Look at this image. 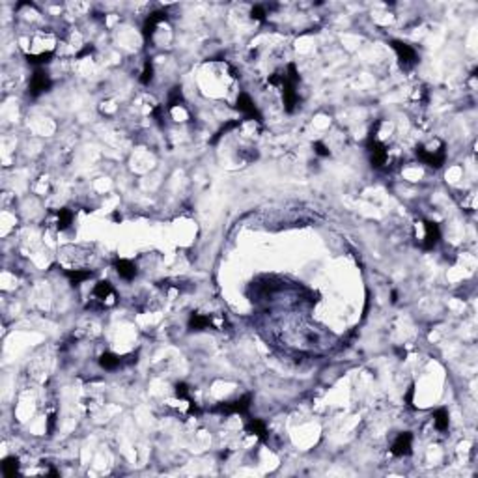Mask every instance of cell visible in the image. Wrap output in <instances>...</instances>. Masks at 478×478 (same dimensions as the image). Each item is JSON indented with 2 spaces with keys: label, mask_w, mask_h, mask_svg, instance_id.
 <instances>
[{
  "label": "cell",
  "mask_w": 478,
  "mask_h": 478,
  "mask_svg": "<svg viewBox=\"0 0 478 478\" xmlns=\"http://www.w3.org/2000/svg\"><path fill=\"white\" fill-rule=\"evenodd\" d=\"M446 148L445 144L441 142V148L439 150H426L424 146H419L417 148V157L422 161L424 164H428V166H432V168H441L443 164H445V159H446Z\"/></svg>",
  "instance_id": "cell-1"
},
{
  "label": "cell",
  "mask_w": 478,
  "mask_h": 478,
  "mask_svg": "<svg viewBox=\"0 0 478 478\" xmlns=\"http://www.w3.org/2000/svg\"><path fill=\"white\" fill-rule=\"evenodd\" d=\"M250 402H252V394H245V396L234 400V402L219 404L217 407H213V411L223 413V415H245V413L249 411Z\"/></svg>",
  "instance_id": "cell-2"
},
{
  "label": "cell",
  "mask_w": 478,
  "mask_h": 478,
  "mask_svg": "<svg viewBox=\"0 0 478 478\" xmlns=\"http://www.w3.org/2000/svg\"><path fill=\"white\" fill-rule=\"evenodd\" d=\"M366 148H368V151H370V163H372V166L373 168H381V166L387 163L389 153H387L385 146L381 144V142H377V138H375V133L373 131L368 135Z\"/></svg>",
  "instance_id": "cell-3"
},
{
  "label": "cell",
  "mask_w": 478,
  "mask_h": 478,
  "mask_svg": "<svg viewBox=\"0 0 478 478\" xmlns=\"http://www.w3.org/2000/svg\"><path fill=\"white\" fill-rule=\"evenodd\" d=\"M391 47H393L394 51H396V54H398V62L400 66L404 67V69H411L415 64H417V60H419V54H417V51L413 49L411 45H407V43H402V41H396L393 40L391 41Z\"/></svg>",
  "instance_id": "cell-4"
},
{
  "label": "cell",
  "mask_w": 478,
  "mask_h": 478,
  "mask_svg": "<svg viewBox=\"0 0 478 478\" xmlns=\"http://www.w3.org/2000/svg\"><path fill=\"white\" fill-rule=\"evenodd\" d=\"M51 86H53V80H51V77L47 75L41 67H38L36 71H34L32 79H30V84H28V93L32 95V98H38V95H41L43 92H49L51 90Z\"/></svg>",
  "instance_id": "cell-5"
},
{
  "label": "cell",
  "mask_w": 478,
  "mask_h": 478,
  "mask_svg": "<svg viewBox=\"0 0 478 478\" xmlns=\"http://www.w3.org/2000/svg\"><path fill=\"white\" fill-rule=\"evenodd\" d=\"M236 109L239 112H241L243 116L247 120H256V122H262V114H260V111L256 109L254 101L250 99L249 93L241 92L239 95H237V101H236Z\"/></svg>",
  "instance_id": "cell-6"
},
{
  "label": "cell",
  "mask_w": 478,
  "mask_h": 478,
  "mask_svg": "<svg viewBox=\"0 0 478 478\" xmlns=\"http://www.w3.org/2000/svg\"><path fill=\"white\" fill-rule=\"evenodd\" d=\"M411 448H413V433L404 432L394 439L391 452H393L394 456H398V458H404V456H409V454H411Z\"/></svg>",
  "instance_id": "cell-7"
},
{
  "label": "cell",
  "mask_w": 478,
  "mask_h": 478,
  "mask_svg": "<svg viewBox=\"0 0 478 478\" xmlns=\"http://www.w3.org/2000/svg\"><path fill=\"white\" fill-rule=\"evenodd\" d=\"M424 230H426V236H424V243L422 247L424 250H432L439 241H441V228H439L437 223H432V221H424Z\"/></svg>",
  "instance_id": "cell-8"
},
{
  "label": "cell",
  "mask_w": 478,
  "mask_h": 478,
  "mask_svg": "<svg viewBox=\"0 0 478 478\" xmlns=\"http://www.w3.org/2000/svg\"><path fill=\"white\" fill-rule=\"evenodd\" d=\"M280 88H282V99H284V109L288 112H294V109L297 107V103H299V95L295 92V84L286 79L282 82Z\"/></svg>",
  "instance_id": "cell-9"
},
{
  "label": "cell",
  "mask_w": 478,
  "mask_h": 478,
  "mask_svg": "<svg viewBox=\"0 0 478 478\" xmlns=\"http://www.w3.org/2000/svg\"><path fill=\"white\" fill-rule=\"evenodd\" d=\"M168 19V15H166V12H155V14H151L148 19L144 21V27H142V36H144V40H150L151 36H153V32H155V27H157L159 23H163V21Z\"/></svg>",
  "instance_id": "cell-10"
},
{
  "label": "cell",
  "mask_w": 478,
  "mask_h": 478,
  "mask_svg": "<svg viewBox=\"0 0 478 478\" xmlns=\"http://www.w3.org/2000/svg\"><path fill=\"white\" fill-rule=\"evenodd\" d=\"M114 267H116V273H118L122 278L125 280H133L137 276V265L131 262V260H125V258H118L114 262Z\"/></svg>",
  "instance_id": "cell-11"
},
{
  "label": "cell",
  "mask_w": 478,
  "mask_h": 478,
  "mask_svg": "<svg viewBox=\"0 0 478 478\" xmlns=\"http://www.w3.org/2000/svg\"><path fill=\"white\" fill-rule=\"evenodd\" d=\"M245 430H247L249 433H252V435H256V437H260L263 443H267L269 432H267V426H265V422H263V420L252 419L249 424L245 426Z\"/></svg>",
  "instance_id": "cell-12"
},
{
  "label": "cell",
  "mask_w": 478,
  "mask_h": 478,
  "mask_svg": "<svg viewBox=\"0 0 478 478\" xmlns=\"http://www.w3.org/2000/svg\"><path fill=\"white\" fill-rule=\"evenodd\" d=\"M92 294L98 301H105V299H109V297L114 295V288H112V284L109 280H99L98 284L93 286Z\"/></svg>",
  "instance_id": "cell-13"
},
{
  "label": "cell",
  "mask_w": 478,
  "mask_h": 478,
  "mask_svg": "<svg viewBox=\"0 0 478 478\" xmlns=\"http://www.w3.org/2000/svg\"><path fill=\"white\" fill-rule=\"evenodd\" d=\"M64 275L71 280L73 286H77V284H80V282L88 280V278H92V271H88V269H66L64 271Z\"/></svg>",
  "instance_id": "cell-14"
},
{
  "label": "cell",
  "mask_w": 478,
  "mask_h": 478,
  "mask_svg": "<svg viewBox=\"0 0 478 478\" xmlns=\"http://www.w3.org/2000/svg\"><path fill=\"white\" fill-rule=\"evenodd\" d=\"M122 364V359L118 355L111 353V351H105V353L99 357V366L105 368V370H116V368Z\"/></svg>",
  "instance_id": "cell-15"
},
{
  "label": "cell",
  "mask_w": 478,
  "mask_h": 478,
  "mask_svg": "<svg viewBox=\"0 0 478 478\" xmlns=\"http://www.w3.org/2000/svg\"><path fill=\"white\" fill-rule=\"evenodd\" d=\"M211 325V320L208 318V316L204 314H190L189 318V329L190 331H204V329H208Z\"/></svg>",
  "instance_id": "cell-16"
},
{
  "label": "cell",
  "mask_w": 478,
  "mask_h": 478,
  "mask_svg": "<svg viewBox=\"0 0 478 478\" xmlns=\"http://www.w3.org/2000/svg\"><path fill=\"white\" fill-rule=\"evenodd\" d=\"M448 422H450V419H448V411L445 407H441V409L433 413V424H435L439 432H446L448 430Z\"/></svg>",
  "instance_id": "cell-17"
},
{
  "label": "cell",
  "mask_w": 478,
  "mask_h": 478,
  "mask_svg": "<svg viewBox=\"0 0 478 478\" xmlns=\"http://www.w3.org/2000/svg\"><path fill=\"white\" fill-rule=\"evenodd\" d=\"M17 471H19V458H15V456L4 458V461H2V472H4V476L12 478L15 476Z\"/></svg>",
  "instance_id": "cell-18"
},
{
  "label": "cell",
  "mask_w": 478,
  "mask_h": 478,
  "mask_svg": "<svg viewBox=\"0 0 478 478\" xmlns=\"http://www.w3.org/2000/svg\"><path fill=\"white\" fill-rule=\"evenodd\" d=\"M56 215H58V228L60 230L69 228V224H71L73 221V211L67 210V208H62V210L56 211Z\"/></svg>",
  "instance_id": "cell-19"
},
{
  "label": "cell",
  "mask_w": 478,
  "mask_h": 478,
  "mask_svg": "<svg viewBox=\"0 0 478 478\" xmlns=\"http://www.w3.org/2000/svg\"><path fill=\"white\" fill-rule=\"evenodd\" d=\"M51 58H53V51H47V53L40 54H27V62L28 64H34V66L47 64V62H51Z\"/></svg>",
  "instance_id": "cell-20"
},
{
  "label": "cell",
  "mask_w": 478,
  "mask_h": 478,
  "mask_svg": "<svg viewBox=\"0 0 478 478\" xmlns=\"http://www.w3.org/2000/svg\"><path fill=\"white\" fill-rule=\"evenodd\" d=\"M151 80H153V64H151V58H146L144 69H142V75H140V82L142 84H150Z\"/></svg>",
  "instance_id": "cell-21"
},
{
  "label": "cell",
  "mask_w": 478,
  "mask_h": 478,
  "mask_svg": "<svg viewBox=\"0 0 478 478\" xmlns=\"http://www.w3.org/2000/svg\"><path fill=\"white\" fill-rule=\"evenodd\" d=\"M236 127H239V120H236V122H228V124L223 125V127H221L219 131H217V135H215L213 138H211L210 142H211V144H217V142H219V138H223L224 135H226V133L232 131V129H236Z\"/></svg>",
  "instance_id": "cell-22"
},
{
  "label": "cell",
  "mask_w": 478,
  "mask_h": 478,
  "mask_svg": "<svg viewBox=\"0 0 478 478\" xmlns=\"http://www.w3.org/2000/svg\"><path fill=\"white\" fill-rule=\"evenodd\" d=\"M179 103H183V93H181V88H174L168 95V109H174Z\"/></svg>",
  "instance_id": "cell-23"
},
{
  "label": "cell",
  "mask_w": 478,
  "mask_h": 478,
  "mask_svg": "<svg viewBox=\"0 0 478 478\" xmlns=\"http://www.w3.org/2000/svg\"><path fill=\"white\" fill-rule=\"evenodd\" d=\"M189 385H185V383H177L176 385V396L179 400H185L187 404L190 402V396H189Z\"/></svg>",
  "instance_id": "cell-24"
},
{
  "label": "cell",
  "mask_w": 478,
  "mask_h": 478,
  "mask_svg": "<svg viewBox=\"0 0 478 478\" xmlns=\"http://www.w3.org/2000/svg\"><path fill=\"white\" fill-rule=\"evenodd\" d=\"M314 151L320 155V157H329L331 155V151H329V148L323 142H320V140H316L314 142Z\"/></svg>",
  "instance_id": "cell-25"
},
{
  "label": "cell",
  "mask_w": 478,
  "mask_h": 478,
  "mask_svg": "<svg viewBox=\"0 0 478 478\" xmlns=\"http://www.w3.org/2000/svg\"><path fill=\"white\" fill-rule=\"evenodd\" d=\"M250 15H252V19L256 21H265V8L263 6H254L252 10H250Z\"/></svg>",
  "instance_id": "cell-26"
},
{
  "label": "cell",
  "mask_w": 478,
  "mask_h": 478,
  "mask_svg": "<svg viewBox=\"0 0 478 478\" xmlns=\"http://www.w3.org/2000/svg\"><path fill=\"white\" fill-rule=\"evenodd\" d=\"M413 394H415V387H409V391H407V396H406V402H407V406H411L413 404Z\"/></svg>",
  "instance_id": "cell-27"
},
{
  "label": "cell",
  "mask_w": 478,
  "mask_h": 478,
  "mask_svg": "<svg viewBox=\"0 0 478 478\" xmlns=\"http://www.w3.org/2000/svg\"><path fill=\"white\" fill-rule=\"evenodd\" d=\"M53 428H54V415H51V417H49V426H47V432L51 433V432H53Z\"/></svg>",
  "instance_id": "cell-28"
},
{
  "label": "cell",
  "mask_w": 478,
  "mask_h": 478,
  "mask_svg": "<svg viewBox=\"0 0 478 478\" xmlns=\"http://www.w3.org/2000/svg\"><path fill=\"white\" fill-rule=\"evenodd\" d=\"M92 51H93V47H86L84 51H80V53H79V58H82L84 54H90V53H92Z\"/></svg>",
  "instance_id": "cell-29"
},
{
  "label": "cell",
  "mask_w": 478,
  "mask_h": 478,
  "mask_svg": "<svg viewBox=\"0 0 478 478\" xmlns=\"http://www.w3.org/2000/svg\"><path fill=\"white\" fill-rule=\"evenodd\" d=\"M396 353L402 357V359H406V349H402V347H396Z\"/></svg>",
  "instance_id": "cell-30"
},
{
  "label": "cell",
  "mask_w": 478,
  "mask_h": 478,
  "mask_svg": "<svg viewBox=\"0 0 478 478\" xmlns=\"http://www.w3.org/2000/svg\"><path fill=\"white\" fill-rule=\"evenodd\" d=\"M396 301H398V294H396V292H393V303H396Z\"/></svg>",
  "instance_id": "cell-31"
}]
</instances>
